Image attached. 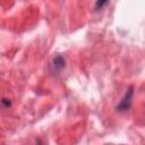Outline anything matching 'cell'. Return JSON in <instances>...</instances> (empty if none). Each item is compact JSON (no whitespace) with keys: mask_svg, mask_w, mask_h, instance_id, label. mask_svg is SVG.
<instances>
[{"mask_svg":"<svg viewBox=\"0 0 145 145\" xmlns=\"http://www.w3.org/2000/svg\"><path fill=\"white\" fill-rule=\"evenodd\" d=\"M133 96H134V87L130 86V87L127 89V92L125 93L123 97H122V99L120 100V102L118 103V105L116 106L117 111H119V112H125V111L129 110L130 106H131Z\"/></svg>","mask_w":145,"mask_h":145,"instance_id":"6da1fadb","label":"cell"},{"mask_svg":"<svg viewBox=\"0 0 145 145\" xmlns=\"http://www.w3.org/2000/svg\"><path fill=\"white\" fill-rule=\"evenodd\" d=\"M52 66H53V69L54 71H59L61 70L62 68L66 67V60L62 56H57L53 60H52Z\"/></svg>","mask_w":145,"mask_h":145,"instance_id":"7a4b0ae2","label":"cell"},{"mask_svg":"<svg viewBox=\"0 0 145 145\" xmlns=\"http://www.w3.org/2000/svg\"><path fill=\"white\" fill-rule=\"evenodd\" d=\"M108 2H109V0H96V2H95V9L96 10L102 9Z\"/></svg>","mask_w":145,"mask_h":145,"instance_id":"3957f363","label":"cell"},{"mask_svg":"<svg viewBox=\"0 0 145 145\" xmlns=\"http://www.w3.org/2000/svg\"><path fill=\"white\" fill-rule=\"evenodd\" d=\"M1 103H2V104L6 106V108L10 106V104H11V103H10V101H9L8 99H2V100H1Z\"/></svg>","mask_w":145,"mask_h":145,"instance_id":"277c9868","label":"cell"}]
</instances>
